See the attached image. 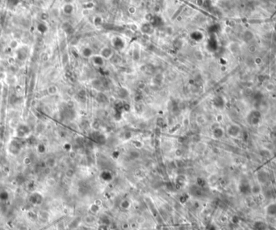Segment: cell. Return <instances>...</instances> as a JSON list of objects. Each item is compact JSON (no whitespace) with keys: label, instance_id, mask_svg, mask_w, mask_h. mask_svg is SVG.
<instances>
[{"label":"cell","instance_id":"2","mask_svg":"<svg viewBox=\"0 0 276 230\" xmlns=\"http://www.w3.org/2000/svg\"><path fill=\"white\" fill-rule=\"evenodd\" d=\"M241 127H240L239 125H237V124H230L227 128L228 134L231 137L235 138V137H239V136L241 135Z\"/></svg>","mask_w":276,"mask_h":230},{"label":"cell","instance_id":"4","mask_svg":"<svg viewBox=\"0 0 276 230\" xmlns=\"http://www.w3.org/2000/svg\"><path fill=\"white\" fill-rule=\"evenodd\" d=\"M24 164L29 165V164H31L32 160H31V158H30L29 157H26L25 158H24Z\"/></svg>","mask_w":276,"mask_h":230},{"label":"cell","instance_id":"1","mask_svg":"<svg viewBox=\"0 0 276 230\" xmlns=\"http://www.w3.org/2000/svg\"><path fill=\"white\" fill-rule=\"evenodd\" d=\"M263 115L262 113L259 112L258 109H253L248 113L246 115V121L247 123L251 126L258 125L261 123Z\"/></svg>","mask_w":276,"mask_h":230},{"label":"cell","instance_id":"3","mask_svg":"<svg viewBox=\"0 0 276 230\" xmlns=\"http://www.w3.org/2000/svg\"><path fill=\"white\" fill-rule=\"evenodd\" d=\"M15 132H16V135H17V137L24 138V137H25L27 135L29 134L30 129L27 125L20 124V125H19L17 128H15Z\"/></svg>","mask_w":276,"mask_h":230}]
</instances>
